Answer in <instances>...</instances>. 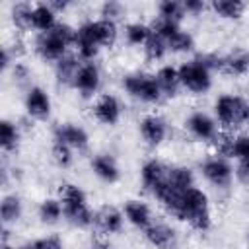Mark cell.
<instances>
[{"mask_svg": "<svg viewBox=\"0 0 249 249\" xmlns=\"http://www.w3.org/2000/svg\"><path fill=\"white\" fill-rule=\"evenodd\" d=\"M161 208L179 222H185L195 231H208L212 228V206L208 193L198 185H193L185 191L173 189L167 181L152 195Z\"/></svg>", "mask_w": 249, "mask_h": 249, "instance_id": "1", "label": "cell"}, {"mask_svg": "<svg viewBox=\"0 0 249 249\" xmlns=\"http://www.w3.org/2000/svg\"><path fill=\"white\" fill-rule=\"evenodd\" d=\"M76 31L74 53L80 60H95L101 49H111L119 39V25L103 18L84 19Z\"/></svg>", "mask_w": 249, "mask_h": 249, "instance_id": "2", "label": "cell"}, {"mask_svg": "<svg viewBox=\"0 0 249 249\" xmlns=\"http://www.w3.org/2000/svg\"><path fill=\"white\" fill-rule=\"evenodd\" d=\"M76 33L78 31L74 25H70L66 21H58L56 27H53L51 31L35 35L33 51L43 62H49L54 66L60 58H64L66 54H70L74 51Z\"/></svg>", "mask_w": 249, "mask_h": 249, "instance_id": "3", "label": "cell"}, {"mask_svg": "<svg viewBox=\"0 0 249 249\" xmlns=\"http://www.w3.org/2000/svg\"><path fill=\"white\" fill-rule=\"evenodd\" d=\"M212 115L226 132H239L249 124V99L239 93H220L212 101Z\"/></svg>", "mask_w": 249, "mask_h": 249, "instance_id": "4", "label": "cell"}, {"mask_svg": "<svg viewBox=\"0 0 249 249\" xmlns=\"http://www.w3.org/2000/svg\"><path fill=\"white\" fill-rule=\"evenodd\" d=\"M58 198L62 200L64 208V220L78 228L88 230L93 228V214L95 210L89 206V198L86 191L76 183H62L58 189Z\"/></svg>", "mask_w": 249, "mask_h": 249, "instance_id": "5", "label": "cell"}, {"mask_svg": "<svg viewBox=\"0 0 249 249\" xmlns=\"http://www.w3.org/2000/svg\"><path fill=\"white\" fill-rule=\"evenodd\" d=\"M121 88L128 97L144 105H160L163 101V93L156 82V76L142 70L124 74L121 78Z\"/></svg>", "mask_w": 249, "mask_h": 249, "instance_id": "6", "label": "cell"}, {"mask_svg": "<svg viewBox=\"0 0 249 249\" xmlns=\"http://www.w3.org/2000/svg\"><path fill=\"white\" fill-rule=\"evenodd\" d=\"M179 78L183 91H189L191 95H204L214 86V72L200 60L198 54L179 64Z\"/></svg>", "mask_w": 249, "mask_h": 249, "instance_id": "7", "label": "cell"}, {"mask_svg": "<svg viewBox=\"0 0 249 249\" xmlns=\"http://www.w3.org/2000/svg\"><path fill=\"white\" fill-rule=\"evenodd\" d=\"M198 173L216 191H228L231 187V183L235 181L233 161L222 154H216V152L208 154L198 163Z\"/></svg>", "mask_w": 249, "mask_h": 249, "instance_id": "8", "label": "cell"}, {"mask_svg": "<svg viewBox=\"0 0 249 249\" xmlns=\"http://www.w3.org/2000/svg\"><path fill=\"white\" fill-rule=\"evenodd\" d=\"M183 126H185V132L195 142H202V144H214V140L222 132V128H220L218 121L214 119V115L208 113V111H202V109L191 111L185 117Z\"/></svg>", "mask_w": 249, "mask_h": 249, "instance_id": "9", "label": "cell"}, {"mask_svg": "<svg viewBox=\"0 0 249 249\" xmlns=\"http://www.w3.org/2000/svg\"><path fill=\"white\" fill-rule=\"evenodd\" d=\"M171 124L160 113H146L138 121V134L148 148H160L169 138Z\"/></svg>", "mask_w": 249, "mask_h": 249, "instance_id": "10", "label": "cell"}, {"mask_svg": "<svg viewBox=\"0 0 249 249\" xmlns=\"http://www.w3.org/2000/svg\"><path fill=\"white\" fill-rule=\"evenodd\" d=\"M101 82H103V72L101 66L97 64V60H82L72 89H76L84 99L89 97H97L99 89H101Z\"/></svg>", "mask_w": 249, "mask_h": 249, "instance_id": "11", "label": "cell"}, {"mask_svg": "<svg viewBox=\"0 0 249 249\" xmlns=\"http://www.w3.org/2000/svg\"><path fill=\"white\" fill-rule=\"evenodd\" d=\"M123 101L117 93H111V91H103L99 93L93 103H91V115L93 119L99 123V124H105V126H115L121 123L123 119Z\"/></svg>", "mask_w": 249, "mask_h": 249, "instance_id": "12", "label": "cell"}, {"mask_svg": "<svg viewBox=\"0 0 249 249\" xmlns=\"http://www.w3.org/2000/svg\"><path fill=\"white\" fill-rule=\"evenodd\" d=\"M23 109L27 119L31 121H47L53 113V99L51 93L43 86H27L23 93Z\"/></svg>", "mask_w": 249, "mask_h": 249, "instance_id": "13", "label": "cell"}, {"mask_svg": "<svg viewBox=\"0 0 249 249\" xmlns=\"http://www.w3.org/2000/svg\"><path fill=\"white\" fill-rule=\"evenodd\" d=\"M53 142H60L74 152H86L89 148V132L72 121L56 123L53 126Z\"/></svg>", "mask_w": 249, "mask_h": 249, "instance_id": "14", "label": "cell"}, {"mask_svg": "<svg viewBox=\"0 0 249 249\" xmlns=\"http://www.w3.org/2000/svg\"><path fill=\"white\" fill-rule=\"evenodd\" d=\"M146 243L154 249H177L179 245V233L177 230L163 220H154L144 231H142Z\"/></svg>", "mask_w": 249, "mask_h": 249, "instance_id": "15", "label": "cell"}, {"mask_svg": "<svg viewBox=\"0 0 249 249\" xmlns=\"http://www.w3.org/2000/svg\"><path fill=\"white\" fill-rule=\"evenodd\" d=\"M167 173H169V165L165 161H161L160 158H148L142 161L140 165V185L146 193L154 195L165 181H167Z\"/></svg>", "mask_w": 249, "mask_h": 249, "instance_id": "16", "label": "cell"}, {"mask_svg": "<svg viewBox=\"0 0 249 249\" xmlns=\"http://www.w3.org/2000/svg\"><path fill=\"white\" fill-rule=\"evenodd\" d=\"M124 214L123 208H117L113 204H101L95 208L93 214V228L103 235H117L124 228Z\"/></svg>", "mask_w": 249, "mask_h": 249, "instance_id": "17", "label": "cell"}, {"mask_svg": "<svg viewBox=\"0 0 249 249\" xmlns=\"http://www.w3.org/2000/svg\"><path fill=\"white\" fill-rule=\"evenodd\" d=\"M89 169L91 173L107 185H113L121 179V165L117 161V158L109 152H97L89 158Z\"/></svg>", "mask_w": 249, "mask_h": 249, "instance_id": "18", "label": "cell"}, {"mask_svg": "<svg viewBox=\"0 0 249 249\" xmlns=\"http://www.w3.org/2000/svg\"><path fill=\"white\" fill-rule=\"evenodd\" d=\"M123 214H124V220L134 230H138V231H144L156 220L152 206L146 200H142V198H128V200H124Z\"/></svg>", "mask_w": 249, "mask_h": 249, "instance_id": "19", "label": "cell"}, {"mask_svg": "<svg viewBox=\"0 0 249 249\" xmlns=\"http://www.w3.org/2000/svg\"><path fill=\"white\" fill-rule=\"evenodd\" d=\"M220 74L230 78H243L249 74V49L233 47L231 51L222 54V70Z\"/></svg>", "mask_w": 249, "mask_h": 249, "instance_id": "20", "label": "cell"}, {"mask_svg": "<svg viewBox=\"0 0 249 249\" xmlns=\"http://www.w3.org/2000/svg\"><path fill=\"white\" fill-rule=\"evenodd\" d=\"M156 82L163 93V99H175L183 88H181V78H179V66L175 64H161L156 72Z\"/></svg>", "mask_w": 249, "mask_h": 249, "instance_id": "21", "label": "cell"}, {"mask_svg": "<svg viewBox=\"0 0 249 249\" xmlns=\"http://www.w3.org/2000/svg\"><path fill=\"white\" fill-rule=\"evenodd\" d=\"M58 23V14L51 8L49 2H35L31 10V27L35 33H45L56 27Z\"/></svg>", "mask_w": 249, "mask_h": 249, "instance_id": "22", "label": "cell"}, {"mask_svg": "<svg viewBox=\"0 0 249 249\" xmlns=\"http://www.w3.org/2000/svg\"><path fill=\"white\" fill-rule=\"evenodd\" d=\"M23 218V200L18 193H6L0 200V220L2 226L12 228Z\"/></svg>", "mask_w": 249, "mask_h": 249, "instance_id": "23", "label": "cell"}, {"mask_svg": "<svg viewBox=\"0 0 249 249\" xmlns=\"http://www.w3.org/2000/svg\"><path fill=\"white\" fill-rule=\"evenodd\" d=\"M210 12L220 19L237 21L245 16L247 2H243V0H212L210 2Z\"/></svg>", "mask_w": 249, "mask_h": 249, "instance_id": "24", "label": "cell"}, {"mask_svg": "<svg viewBox=\"0 0 249 249\" xmlns=\"http://www.w3.org/2000/svg\"><path fill=\"white\" fill-rule=\"evenodd\" d=\"M19 144H21V124H18L12 119H2L0 121V148H2V152L6 156L14 154V152H18Z\"/></svg>", "mask_w": 249, "mask_h": 249, "instance_id": "25", "label": "cell"}, {"mask_svg": "<svg viewBox=\"0 0 249 249\" xmlns=\"http://www.w3.org/2000/svg\"><path fill=\"white\" fill-rule=\"evenodd\" d=\"M80 64H82V60H80V56H78L74 51H72L70 54H66L64 58H60V60L53 66L56 82H58L60 86L72 88V84H74V78H76V72H78Z\"/></svg>", "mask_w": 249, "mask_h": 249, "instance_id": "26", "label": "cell"}, {"mask_svg": "<svg viewBox=\"0 0 249 249\" xmlns=\"http://www.w3.org/2000/svg\"><path fill=\"white\" fill-rule=\"evenodd\" d=\"M37 218L45 226H54L60 220H64L62 200L58 196H45L37 206Z\"/></svg>", "mask_w": 249, "mask_h": 249, "instance_id": "27", "label": "cell"}, {"mask_svg": "<svg viewBox=\"0 0 249 249\" xmlns=\"http://www.w3.org/2000/svg\"><path fill=\"white\" fill-rule=\"evenodd\" d=\"M150 37H152V27L146 21L134 19V21H126L124 27H123V39L130 47H140L142 49Z\"/></svg>", "mask_w": 249, "mask_h": 249, "instance_id": "28", "label": "cell"}, {"mask_svg": "<svg viewBox=\"0 0 249 249\" xmlns=\"http://www.w3.org/2000/svg\"><path fill=\"white\" fill-rule=\"evenodd\" d=\"M31 10H33V4H29V2H16L10 6V21L16 27V31H19V33L33 31Z\"/></svg>", "mask_w": 249, "mask_h": 249, "instance_id": "29", "label": "cell"}, {"mask_svg": "<svg viewBox=\"0 0 249 249\" xmlns=\"http://www.w3.org/2000/svg\"><path fill=\"white\" fill-rule=\"evenodd\" d=\"M167 183L177 189V191H185L193 185H196V177H195V169L189 165H169V173H167Z\"/></svg>", "mask_w": 249, "mask_h": 249, "instance_id": "30", "label": "cell"}, {"mask_svg": "<svg viewBox=\"0 0 249 249\" xmlns=\"http://www.w3.org/2000/svg\"><path fill=\"white\" fill-rule=\"evenodd\" d=\"M195 47H196V41H195L193 33L187 31L185 27L167 41V49L173 54H191L195 51Z\"/></svg>", "mask_w": 249, "mask_h": 249, "instance_id": "31", "label": "cell"}, {"mask_svg": "<svg viewBox=\"0 0 249 249\" xmlns=\"http://www.w3.org/2000/svg\"><path fill=\"white\" fill-rule=\"evenodd\" d=\"M142 53H144V58H146L148 62H161V60L169 54V49H167V43L152 31V37H150V39L146 41V45L142 47Z\"/></svg>", "mask_w": 249, "mask_h": 249, "instance_id": "32", "label": "cell"}, {"mask_svg": "<svg viewBox=\"0 0 249 249\" xmlns=\"http://www.w3.org/2000/svg\"><path fill=\"white\" fill-rule=\"evenodd\" d=\"M156 14H158V18L171 19V21H179V23H183V19L187 18L181 0H161V2H158Z\"/></svg>", "mask_w": 249, "mask_h": 249, "instance_id": "33", "label": "cell"}, {"mask_svg": "<svg viewBox=\"0 0 249 249\" xmlns=\"http://www.w3.org/2000/svg\"><path fill=\"white\" fill-rule=\"evenodd\" d=\"M126 16V6L119 0H105L103 4H99V18L109 19L113 23H121Z\"/></svg>", "mask_w": 249, "mask_h": 249, "instance_id": "34", "label": "cell"}, {"mask_svg": "<svg viewBox=\"0 0 249 249\" xmlns=\"http://www.w3.org/2000/svg\"><path fill=\"white\" fill-rule=\"evenodd\" d=\"M74 154L76 152L72 148H68L60 142H53V146H51V158L60 169H68L74 163Z\"/></svg>", "mask_w": 249, "mask_h": 249, "instance_id": "35", "label": "cell"}, {"mask_svg": "<svg viewBox=\"0 0 249 249\" xmlns=\"http://www.w3.org/2000/svg\"><path fill=\"white\" fill-rule=\"evenodd\" d=\"M8 74H10V78H12V82L14 84H27L29 82V78H31V68L23 62V60H18V62H14L12 64V68L8 70Z\"/></svg>", "mask_w": 249, "mask_h": 249, "instance_id": "36", "label": "cell"}, {"mask_svg": "<svg viewBox=\"0 0 249 249\" xmlns=\"http://www.w3.org/2000/svg\"><path fill=\"white\" fill-rule=\"evenodd\" d=\"M35 249H64V239L58 233H47L31 241Z\"/></svg>", "mask_w": 249, "mask_h": 249, "instance_id": "37", "label": "cell"}, {"mask_svg": "<svg viewBox=\"0 0 249 249\" xmlns=\"http://www.w3.org/2000/svg\"><path fill=\"white\" fill-rule=\"evenodd\" d=\"M183 8H185V14H187V16L198 18V16H202L204 12L210 10V4L204 2V0H183Z\"/></svg>", "mask_w": 249, "mask_h": 249, "instance_id": "38", "label": "cell"}, {"mask_svg": "<svg viewBox=\"0 0 249 249\" xmlns=\"http://www.w3.org/2000/svg\"><path fill=\"white\" fill-rule=\"evenodd\" d=\"M233 173H235V181L249 187V158L235 161L233 163Z\"/></svg>", "mask_w": 249, "mask_h": 249, "instance_id": "39", "label": "cell"}, {"mask_svg": "<svg viewBox=\"0 0 249 249\" xmlns=\"http://www.w3.org/2000/svg\"><path fill=\"white\" fill-rule=\"evenodd\" d=\"M47 2L51 4V8H53V10H54L58 16H62V14H64V12H66V10L72 6L68 0H47Z\"/></svg>", "mask_w": 249, "mask_h": 249, "instance_id": "40", "label": "cell"}, {"mask_svg": "<svg viewBox=\"0 0 249 249\" xmlns=\"http://www.w3.org/2000/svg\"><path fill=\"white\" fill-rule=\"evenodd\" d=\"M2 249H35L33 243H21V245H12V243H2Z\"/></svg>", "mask_w": 249, "mask_h": 249, "instance_id": "41", "label": "cell"}, {"mask_svg": "<svg viewBox=\"0 0 249 249\" xmlns=\"http://www.w3.org/2000/svg\"><path fill=\"white\" fill-rule=\"evenodd\" d=\"M86 249H105V245H97V243H93V245H89V247H86Z\"/></svg>", "mask_w": 249, "mask_h": 249, "instance_id": "42", "label": "cell"}, {"mask_svg": "<svg viewBox=\"0 0 249 249\" xmlns=\"http://www.w3.org/2000/svg\"><path fill=\"white\" fill-rule=\"evenodd\" d=\"M247 241H249V226H247Z\"/></svg>", "mask_w": 249, "mask_h": 249, "instance_id": "43", "label": "cell"}]
</instances>
